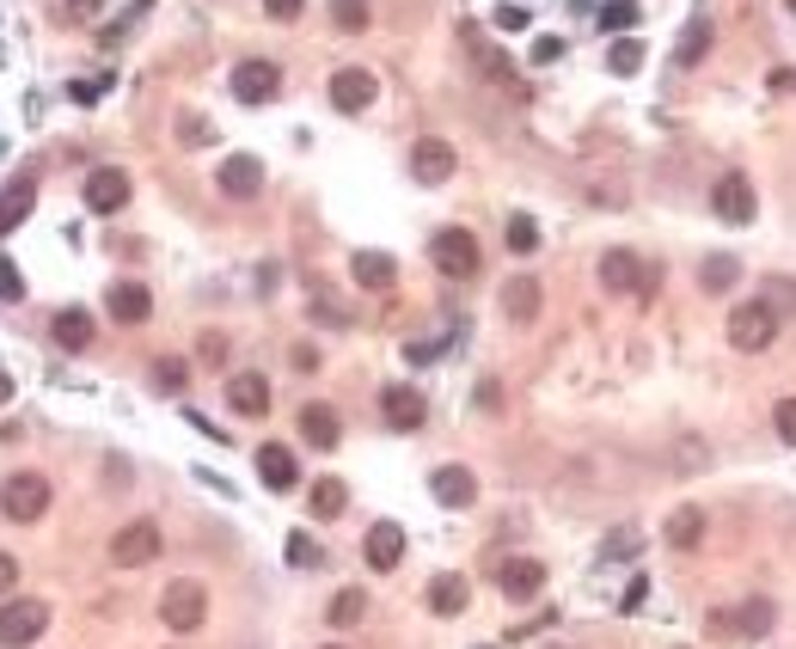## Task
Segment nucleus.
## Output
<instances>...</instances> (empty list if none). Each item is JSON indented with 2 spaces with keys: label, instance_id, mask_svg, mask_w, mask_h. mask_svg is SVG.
<instances>
[{
  "label": "nucleus",
  "instance_id": "nucleus-24",
  "mask_svg": "<svg viewBox=\"0 0 796 649\" xmlns=\"http://www.w3.org/2000/svg\"><path fill=\"white\" fill-rule=\"evenodd\" d=\"M301 436H306V448H337L344 441V423H337V411H325V405H306L301 411Z\"/></svg>",
  "mask_w": 796,
  "mask_h": 649
},
{
  "label": "nucleus",
  "instance_id": "nucleus-43",
  "mask_svg": "<svg viewBox=\"0 0 796 649\" xmlns=\"http://www.w3.org/2000/svg\"><path fill=\"white\" fill-rule=\"evenodd\" d=\"M301 7H306V0H264V13L282 19V25H289V19H301Z\"/></svg>",
  "mask_w": 796,
  "mask_h": 649
},
{
  "label": "nucleus",
  "instance_id": "nucleus-5",
  "mask_svg": "<svg viewBox=\"0 0 796 649\" xmlns=\"http://www.w3.org/2000/svg\"><path fill=\"white\" fill-rule=\"evenodd\" d=\"M159 619H166V631H197L202 619H209V588L202 583H172L166 595H159Z\"/></svg>",
  "mask_w": 796,
  "mask_h": 649
},
{
  "label": "nucleus",
  "instance_id": "nucleus-30",
  "mask_svg": "<svg viewBox=\"0 0 796 649\" xmlns=\"http://www.w3.org/2000/svg\"><path fill=\"white\" fill-rule=\"evenodd\" d=\"M735 282H742V264H735L730 252H716V258H704V264H699V289L704 294H730Z\"/></svg>",
  "mask_w": 796,
  "mask_h": 649
},
{
  "label": "nucleus",
  "instance_id": "nucleus-46",
  "mask_svg": "<svg viewBox=\"0 0 796 649\" xmlns=\"http://www.w3.org/2000/svg\"><path fill=\"white\" fill-rule=\"evenodd\" d=\"M643 595H650V583H643V576H631V588L619 595V607H625V613H637V607H643Z\"/></svg>",
  "mask_w": 796,
  "mask_h": 649
},
{
  "label": "nucleus",
  "instance_id": "nucleus-39",
  "mask_svg": "<svg viewBox=\"0 0 796 649\" xmlns=\"http://www.w3.org/2000/svg\"><path fill=\"white\" fill-rule=\"evenodd\" d=\"M185 380H190L185 362H154V386H159V392H178Z\"/></svg>",
  "mask_w": 796,
  "mask_h": 649
},
{
  "label": "nucleus",
  "instance_id": "nucleus-41",
  "mask_svg": "<svg viewBox=\"0 0 796 649\" xmlns=\"http://www.w3.org/2000/svg\"><path fill=\"white\" fill-rule=\"evenodd\" d=\"M19 294H25V276H19L13 258H0V301H19Z\"/></svg>",
  "mask_w": 796,
  "mask_h": 649
},
{
  "label": "nucleus",
  "instance_id": "nucleus-36",
  "mask_svg": "<svg viewBox=\"0 0 796 649\" xmlns=\"http://www.w3.org/2000/svg\"><path fill=\"white\" fill-rule=\"evenodd\" d=\"M362 613H368V595H362V588H344V595L332 600V625H356Z\"/></svg>",
  "mask_w": 796,
  "mask_h": 649
},
{
  "label": "nucleus",
  "instance_id": "nucleus-38",
  "mask_svg": "<svg viewBox=\"0 0 796 649\" xmlns=\"http://www.w3.org/2000/svg\"><path fill=\"white\" fill-rule=\"evenodd\" d=\"M318 557H325V552L313 545V533H289V564H294V571H313Z\"/></svg>",
  "mask_w": 796,
  "mask_h": 649
},
{
  "label": "nucleus",
  "instance_id": "nucleus-4",
  "mask_svg": "<svg viewBox=\"0 0 796 649\" xmlns=\"http://www.w3.org/2000/svg\"><path fill=\"white\" fill-rule=\"evenodd\" d=\"M43 509H50V478L13 472L7 484H0V515L7 521H43Z\"/></svg>",
  "mask_w": 796,
  "mask_h": 649
},
{
  "label": "nucleus",
  "instance_id": "nucleus-42",
  "mask_svg": "<svg viewBox=\"0 0 796 649\" xmlns=\"http://www.w3.org/2000/svg\"><path fill=\"white\" fill-rule=\"evenodd\" d=\"M527 25H533L527 7H515V0H509V7H496V31H527Z\"/></svg>",
  "mask_w": 796,
  "mask_h": 649
},
{
  "label": "nucleus",
  "instance_id": "nucleus-3",
  "mask_svg": "<svg viewBox=\"0 0 796 649\" xmlns=\"http://www.w3.org/2000/svg\"><path fill=\"white\" fill-rule=\"evenodd\" d=\"M772 337H778V313H772L766 301H735L730 306V349L760 356V349H772Z\"/></svg>",
  "mask_w": 796,
  "mask_h": 649
},
{
  "label": "nucleus",
  "instance_id": "nucleus-33",
  "mask_svg": "<svg viewBox=\"0 0 796 649\" xmlns=\"http://www.w3.org/2000/svg\"><path fill=\"white\" fill-rule=\"evenodd\" d=\"M607 67H612L619 80H631L637 67H643V43H637V38H619V43L607 50Z\"/></svg>",
  "mask_w": 796,
  "mask_h": 649
},
{
  "label": "nucleus",
  "instance_id": "nucleus-7",
  "mask_svg": "<svg viewBox=\"0 0 796 649\" xmlns=\"http://www.w3.org/2000/svg\"><path fill=\"white\" fill-rule=\"evenodd\" d=\"M772 619H778V613H772V600L754 595V600H742V613H711V619H704V631H711V637H747V643H754V637L772 631Z\"/></svg>",
  "mask_w": 796,
  "mask_h": 649
},
{
  "label": "nucleus",
  "instance_id": "nucleus-52",
  "mask_svg": "<svg viewBox=\"0 0 796 649\" xmlns=\"http://www.w3.org/2000/svg\"><path fill=\"white\" fill-rule=\"evenodd\" d=\"M7 398H13V380H7V368H0V405H7Z\"/></svg>",
  "mask_w": 796,
  "mask_h": 649
},
{
  "label": "nucleus",
  "instance_id": "nucleus-12",
  "mask_svg": "<svg viewBox=\"0 0 796 649\" xmlns=\"http://www.w3.org/2000/svg\"><path fill=\"white\" fill-rule=\"evenodd\" d=\"M374 98H380V80H374L368 67H337L332 74V105L344 111V117H362Z\"/></svg>",
  "mask_w": 796,
  "mask_h": 649
},
{
  "label": "nucleus",
  "instance_id": "nucleus-29",
  "mask_svg": "<svg viewBox=\"0 0 796 649\" xmlns=\"http://www.w3.org/2000/svg\"><path fill=\"white\" fill-rule=\"evenodd\" d=\"M704 55H711V19H687V31H680V43H674V62L680 67H699Z\"/></svg>",
  "mask_w": 796,
  "mask_h": 649
},
{
  "label": "nucleus",
  "instance_id": "nucleus-47",
  "mask_svg": "<svg viewBox=\"0 0 796 649\" xmlns=\"http://www.w3.org/2000/svg\"><path fill=\"white\" fill-rule=\"evenodd\" d=\"M13 588H19V557L0 552V595H13Z\"/></svg>",
  "mask_w": 796,
  "mask_h": 649
},
{
  "label": "nucleus",
  "instance_id": "nucleus-23",
  "mask_svg": "<svg viewBox=\"0 0 796 649\" xmlns=\"http://www.w3.org/2000/svg\"><path fill=\"white\" fill-rule=\"evenodd\" d=\"M465 600H472V583H465V576H436V583H429V613H436V619H453V613H465Z\"/></svg>",
  "mask_w": 796,
  "mask_h": 649
},
{
  "label": "nucleus",
  "instance_id": "nucleus-10",
  "mask_svg": "<svg viewBox=\"0 0 796 649\" xmlns=\"http://www.w3.org/2000/svg\"><path fill=\"white\" fill-rule=\"evenodd\" d=\"M159 557V527L154 521H129V527L111 540V564L117 571H142V564H154Z\"/></svg>",
  "mask_w": 796,
  "mask_h": 649
},
{
  "label": "nucleus",
  "instance_id": "nucleus-27",
  "mask_svg": "<svg viewBox=\"0 0 796 649\" xmlns=\"http://www.w3.org/2000/svg\"><path fill=\"white\" fill-rule=\"evenodd\" d=\"M503 313L515 318V325H533V318H540V282L533 276H515L503 289Z\"/></svg>",
  "mask_w": 796,
  "mask_h": 649
},
{
  "label": "nucleus",
  "instance_id": "nucleus-49",
  "mask_svg": "<svg viewBox=\"0 0 796 649\" xmlns=\"http://www.w3.org/2000/svg\"><path fill=\"white\" fill-rule=\"evenodd\" d=\"M478 405H484V411H503V386L484 380V386H478Z\"/></svg>",
  "mask_w": 796,
  "mask_h": 649
},
{
  "label": "nucleus",
  "instance_id": "nucleus-22",
  "mask_svg": "<svg viewBox=\"0 0 796 649\" xmlns=\"http://www.w3.org/2000/svg\"><path fill=\"white\" fill-rule=\"evenodd\" d=\"M105 306H111V318H117V325H142V318L154 313V294H147L142 282H117V289L105 294Z\"/></svg>",
  "mask_w": 796,
  "mask_h": 649
},
{
  "label": "nucleus",
  "instance_id": "nucleus-25",
  "mask_svg": "<svg viewBox=\"0 0 796 649\" xmlns=\"http://www.w3.org/2000/svg\"><path fill=\"white\" fill-rule=\"evenodd\" d=\"M50 337L62 349H86V344H93V318L80 313V306H62V313L50 318Z\"/></svg>",
  "mask_w": 796,
  "mask_h": 649
},
{
  "label": "nucleus",
  "instance_id": "nucleus-32",
  "mask_svg": "<svg viewBox=\"0 0 796 649\" xmlns=\"http://www.w3.org/2000/svg\"><path fill=\"white\" fill-rule=\"evenodd\" d=\"M503 239H509V252H515V258H533V252H540V221H533V214H509Z\"/></svg>",
  "mask_w": 796,
  "mask_h": 649
},
{
  "label": "nucleus",
  "instance_id": "nucleus-19",
  "mask_svg": "<svg viewBox=\"0 0 796 649\" xmlns=\"http://www.w3.org/2000/svg\"><path fill=\"white\" fill-rule=\"evenodd\" d=\"M258 478H264L270 491H294V484H301V465H294V453L282 448V441H264V448H258Z\"/></svg>",
  "mask_w": 796,
  "mask_h": 649
},
{
  "label": "nucleus",
  "instance_id": "nucleus-40",
  "mask_svg": "<svg viewBox=\"0 0 796 649\" xmlns=\"http://www.w3.org/2000/svg\"><path fill=\"white\" fill-rule=\"evenodd\" d=\"M772 423H778L784 448H796V398H778V411H772Z\"/></svg>",
  "mask_w": 796,
  "mask_h": 649
},
{
  "label": "nucleus",
  "instance_id": "nucleus-50",
  "mask_svg": "<svg viewBox=\"0 0 796 649\" xmlns=\"http://www.w3.org/2000/svg\"><path fill=\"white\" fill-rule=\"evenodd\" d=\"M441 356V344H405V362H417V368H423V362H436Z\"/></svg>",
  "mask_w": 796,
  "mask_h": 649
},
{
  "label": "nucleus",
  "instance_id": "nucleus-48",
  "mask_svg": "<svg viewBox=\"0 0 796 649\" xmlns=\"http://www.w3.org/2000/svg\"><path fill=\"white\" fill-rule=\"evenodd\" d=\"M557 55H564V38H540L533 43V62H557Z\"/></svg>",
  "mask_w": 796,
  "mask_h": 649
},
{
  "label": "nucleus",
  "instance_id": "nucleus-34",
  "mask_svg": "<svg viewBox=\"0 0 796 649\" xmlns=\"http://www.w3.org/2000/svg\"><path fill=\"white\" fill-rule=\"evenodd\" d=\"M760 301H766V306H772V313H778V318H790V313H796V282H790V276H772Z\"/></svg>",
  "mask_w": 796,
  "mask_h": 649
},
{
  "label": "nucleus",
  "instance_id": "nucleus-51",
  "mask_svg": "<svg viewBox=\"0 0 796 649\" xmlns=\"http://www.w3.org/2000/svg\"><path fill=\"white\" fill-rule=\"evenodd\" d=\"M98 93H105V80H80V86H74V98H80V105H93Z\"/></svg>",
  "mask_w": 796,
  "mask_h": 649
},
{
  "label": "nucleus",
  "instance_id": "nucleus-54",
  "mask_svg": "<svg viewBox=\"0 0 796 649\" xmlns=\"http://www.w3.org/2000/svg\"><path fill=\"white\" fill-rule=\"evenodd\" d=\"M545 649H564V643H545Z\"/></svg>",
  "mask_w": 796,
  "mask_h": 649
},
{
  "label": "nucleus",
  "instance_id": "nucleus-35",
  "mask_svg": "<svg viewBox=\"0 0 796 649\" xmlns=\"http://www.w3.org/2000/svg\"><path fill=\"white\" fill-rule=\"evenodd\" d=\"M637 13H643L637 0H607V7H600V31H631Z\"/></svg>",
  "mask_w": 796,
  "mask_h": 649
},
{
  "label": "nucleus",
  "instance_id": "nucleus-45",
  "mask_svg": "<svg viewBox=\"0 0 796 649\" xmlns=\"http://www.w3.org/2000/svg\"><path fill=\"white\" fill-rule=\"evenodd\" d=\"M607 557H637V533H631V527L612 533V540H607Z\"/></svg>",
  "mask_w": 796,
  "mask_h": 649
},
{
  "label": "nucleus",
  "instance_id": "nucleus-11",
  "mask_svg": "<svg viewBox=\"0 0 796 649\" xmlns=\"http://www.w3.org/2000/svg\"><path fill=\"white\" fill-rule=\"evenodd\" d=\"M214 185H221V197L252 202L258 190H264V159H258V154H227L221 172H214Z\"/></svg>",
  "mask_w": 796,
  "mask_h": 649
},
{
  "label": "nucleus",
  "instance_id": "nucleus-28",
  "mask_svg": "<svg viewBox=\"0 0 796 649\" xmlns=\"http://www.w3.org/2000/svg\"><path fill=\"white\" fill-rule=\"evenodd\" d=\"M668 545H674V552H699L704 545V509H674V515H668Z\"/></svg>",
  "mask_w": 796,
  "mask_h": 649
},
{
  "label": "nucleus",
  "instance_id": "nucleus-8",
  "mask_svg": "<svg viewBox=\"0 0 796 649\" xmlns=\"http://www.w3.org/2000/svg\"><path fill=\"white\" fill-rule=\"evenodd\" d=\"M276 93H282V67L276 62L245 55V62L233 67V98H239V105H270Z\"/></svg>",
  "mask_w": 796,
  "mask_h": 649
},
{
  "label": "nucleus",
  "instance_id": "nucleus-21",
  "mask_svg": "<svg viewBox=\"0 0 796 649\" xmlns=\"http://www.w3.org/2000/svg\"><path fill=\"white\" fill-rule=\"evenodd\" d=\"M31 209H38V178H13V185L0 190V239L13 233Z\"/></svg>",
  "mask_w": 796,
  "mask_h": 649
},
{
  "label": "nucleus",
  "instance_id": "nucleus-37",
  "mask_svg": "<svg viewBox=\"0 0 796 649\" xmlns=\"http://www.w3.org/2000/svg\"><path fill=\"white\" fill-rule=\"evenodd\" d=\"M337 31H368V0H332Z\"/></svg>",
  "mask_w": 796,
  "mask_h": 649
},
{
  "label": "nucleus",
  "instance_id": "nucleus-9",
  "mask_svg": "<svg viewBox=\"0 0 796 649\" xmlns=\"http://www.w3.org/2000/svg\"><path fill=\"white\" fill-rule=\"evenodd\" d=\"M754 178L747 172H723L716 178V190H711V209H716V221H730V227H747L754 221Z\"/></svg>",
  "mask_w": 796,
  "mask_h": 649
},
{
  "label": "nucleus",
  "instance_id": "nucleus-53",
  "mask_svg": "<svg viewBox=\"0 0 796 649\" xmlns=\"http://www.w3.org/2000/svg\"><path fill=\"white\" fill-rule=\"evenodd\" d=\"M325 649H344V643H325Z\"/></svg>",
  "mask_w": 796,
  "mask_h": 649
},
{
  "label": "nucleus",
  "instance_id": "nucleus-1",
  "mask_svg": "<svg viewBox=\"0 0 796 649\" xmlns=\"http://www.w3.org/2000/svg\"><path fill=\"white\" fill-rule=\"evenodd\" d=\"M600 289H607V294H637V301H656V289H662V270L643 264V258L625 252V245H612V252L600 258Z\"/></svg>",
  "mask_w": 796,
  "mask_h": 649
},
{
  "label": "nucleus",
  "instance_id": "nucleus-44",
  "mask_svg": "<svg viewBox=\"0 0 796 649\" xmlns=\"http://www.w3.org/2000/svg\"><path fill=\"white\" fill-rule=\"evenodd\" d=\"M197 349H202V362H209V368H221V362H227V337H214V332L202 337Z\"/></svg>",
  "mask_w": 796,
  "mask_h": 649
},
{
  "label": "nucleus",
  "instance_id": "nucleus-20",
  "mask_svg": "<svg viewBox=\"0 0 796 649\" xmlns=\"http://www.w3.org/2000/svg\"><path fill=\"white\" fill-rule=\"evenodd\" d=\"M227 405H233L239 417H264L270 411V380L264 374H233V380H227Z\"/></svg>",
  "mask_w": 796,
  "mask_h": 649
},
{
  "label": "nucleus",
  "instance_id": "nucleus-16",
  "mask_svg": "<svg viewBox=\"0 0 796 649\" xmlns=\"http://www.w3.org/2000/svg\"><path fill=\"white\" fill-rule=\"evenodd\" d=\"M429 496H436L441 509H472V496H478V478L465 472V465H441V472L429 478Z\"/></svg>",
  "mask_w": 796,
  "mask_h": 649
},
{
  "label": "nucleus",
  "instance_id": "nucleus-14",
  "mask_svg": "<svg viewBox=\"0 0 796 649\" xmlns=\"http://www.w3.org/2000/svg\"><path fill=\"white\" fill-rule=\"evenodd\" d=\"M380 417H386V429L411 436V429H423L429 405H423V392H417V386H386V392H380Z\"/></svg>",
  "mask_w": 796,
  "mask_h": 649
},
{
  "label": "nucleus",
  "instance_id": "nucleus-15",
  "mask_svg": "<svg viewBox=\"0 0 796 649\" xmlns=\"http://www.w3.org/2000/svg\"><path fill=\"white\" fill-rule=\"evenodd\" d=\"M86 209L93 214H117L123 202H129V172H117V166H98V172H86Z\"/></svg>",
  "mask_w": 796,
  "mask_h": 649
},
{
  "label": "nucleus",
  "instance_id": "nucleus-31",
  "mask_svg": "<svg viewBox=\"0 0 796 649\" xmlns=\"http://www.w3.org/2000/svg\"><path fill=\"white\" fill-rule=\"evenodd\" d=\"M306 509H313V521H337L349 509V491L337 484V478H318L313 496H306Z\"/></svg>",
  "mask_w": 796,
  "mask_h": 649
},
{
  "label": "nucleus",
  "instance_id": "nucleus-13",
  "mask_svg": "<svg viewBox=\"0 0 796 649\" xmlns=\"http://www.w3.org/2000/svg\"><path fill=\"white\" fill-rule=\"evenodd\" d=\"M453 166H460V154H453L441 135H423V142L411 147V178H417V185H448Z\"/></svg>",
  "mask_w": 796,
  "mask_h": 649
},
{
  "label": "nucleus",
  "instance_id": "nucleus-6",
  "mask_svg": "<svg viewBox=\"0 0 796 649\" xmlns=\"http://www.w3.org/2000/svg\"><path fill=\"white\" fill-rule=\"evenodd\" d=\"M50 631V607L43 600H7L0 607V649H25Z\"/></svg>",
  "mask_w": 796,
  "mask_h": 649
},
{
  "label": "nucleus",
  "instance_id": "nucleus-2",
  "mask_svg": "<svg viewBox=\"0 0 796 649\" xmlns=\"http://www.w3.org/2000/svg\"><path fill=\"white\" fill-rule=\"evenodd\" d=\"M429 264H436L441 276H453V282H472L478 264H484V252H478L472 227H441V233L429 239Z\"/></svg>",
  "mask_w": 796,
  "mask_h": 649
},
{
  "label": "nucleus",
  "instance_id": "nucleus-18",
  "mask_svg": "<svg viewBox=\"0 0 796 649\" xmlns=\"http://www.w3.org/2000/svg\"><path fill=\"white\" fill-rule=\"evenodd\" d=\"M496 588H503L509 600H533L545 588V564H533V557H509L503 571H496Z\"/></svg>",
  "mask_w": 796,
  "mask_h": 649
},
{
  "label": "nucleus",
  "instance_id": "nucleus-17",
  "mask_svg": "<svg viewBox=\"0 0 796 649\" xmlns=\"http://www.w3.org/2000/svg\"><path fill=\"white\" fill-rule=\"evenodd\" d=\"M362 552H368L374 571H398V557H405V527H398V521H374Z\"/></svg>",
  "mask_w": 796,
  "mask_h": 649
},
{
  "label": "nucleus",
  "instance_id": "nucleus-26",
  "mask_svg": "<svg viewBox=\"0 0 796 649\" xmlns=\"http://www.w3.org/2000/svg\"><path fill=\"white\" fill-rule=\"evenodd\" d=\"M349 276H356L362 289H392V282H398V264H392L386 252H356V258H349Z\"/></svg>",
  "mask_w": 796,
  "mask_h": 649
}]
</instances>
